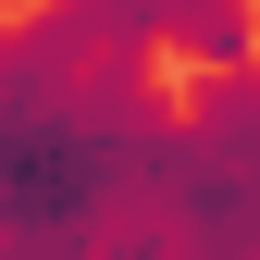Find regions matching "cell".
Returning <instances> with one entry per match:
<instances>
[{"label": "cell", "mask_w": 260, "mask_h": 260, "mask_svg": "<svg viewBox=\"0 0 260 260\" xmlns=\"http://www.w3.org/2000/svg\"><path fill=\"white\" fill-rule=\"evenodd\" d=\"M149 62H62L0 25V260H161Z\"/></svg>", "instance_id": "6da1fadb"}]
</instances>
